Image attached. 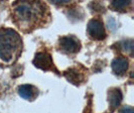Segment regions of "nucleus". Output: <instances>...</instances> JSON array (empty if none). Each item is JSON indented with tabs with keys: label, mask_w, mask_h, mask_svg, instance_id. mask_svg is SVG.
Masks as SVG:
<instances>
[{
	"label": "nucleus",
	"mask_w": 134,
	"mask_h": 113,
	"mask_svg": "<svg viewBox=\"0 0 134 113\" xmlns=\"http://www.w3.org/2000/svg\"><path fill=\"white\" fill-rule=\"evenodd\" d=\"M34 65L43 71H54L58 72L52 59V56L47 52H40L35 55L34 59Z\"/></svg>",
	"instance_id": "obj_5"
},
{
	"label": "nucleus",
	"mask_w": 134,
	"mask_h": 113,
	"mask_svg": "<svg viewBox=\"0 0 134 113\" xmlns=\"http://www.w3.org/2000/svg\"><path fill=\"white\" fill-rule=\"evenodd\" d=\"M14 23L22 31H31L49 21L47 4L40 1H16L12 4Z\"/></svg>",
	"instance_id": "obj_1"
},
{
	"label": "nucleus",
	"mask_w": 134,
	"mask_h": 113,
	"mask_svg": "<svg viewBox=\"0 0 134 113\" xmlns=\"http://www.w3.org/2000/svg\"><path fill=\"white\" fill-rule=\"evenodd\" d=\"M128 60L124 57H118L116 58L112 64H111V67H112V70L116 75L118 76H122L126 73L128 69Z\"/></svg>",
	"instance_id": "obj_9"
},
{
	"label": "nucleus",
	"mask_w": 134,
	"mask_h": 113,
	"mask_svg": "<svg viewBox=\"0 0 134 113\" xmlns=\"http://www.w3.org/2000/svg\"><path fill=\"white\" fill-rule=\"evenodd\" d=\"M22 52V40L11 28H0V61L5 64L14 63Z\"/></svg>",
	"instance_id": "obj_2"
},
{
	"label": "nucleus",
	"mask_w": 134,
	"mask_h": 113,
	"mask_svg": "<svg viewBox=\"0 0 134 113\" xmlns=\"http://www.w3.org/2000/svg\"><path fill=\"white\" fill-rule=\"evenodd\" d=\"M108 101H109V108L110 111H114L117 107L120 105L122 101V93L118 88H112L108 91Z\"/></svg>",
	"instance_id": "obj_7"
},
{
	"label": "nucleus",
	"mask_w": 134,
	"mask_h": 113,
	"mask_svg": "<svg viewBox=\"0 0 134 113\" xmlns=\"http://www.w3.org/2000/svg\"><path fill=\"white\" fill-rule=\"evenodd\" d=\"M18 94L25 100H34L38 95V90L32 85H21L18 87Z\"/></svg>",
	"instance_id": "obj_8"
},
{
	"label": "nucleus",
	"mask_w": 134,
	"mask_h": 113,
	"mask_svg": "<svg viewBox=\"0 0 134 113\" xmlns=\"http://www.w3.org/2000/svg\"><path fill=\"white\" fill-rule=\"evenodd\" d=\"M119 47H120L121 51L132 55V53H133V40H123L119 44Z\"/></svg>",
	"instance_id": "obj_11"
},
{
	"label": "nucleus",
	"mask_w": 134,
	"mask_h": 113,
	"mask_svg": "<svg viewBox=\"0 0 134 113\" xmlns=\"http://www.w3.org/2000/svg\"><path fill=\"white\" fill-rule=\"evenodd\" d=\"M131 3L132 2L130 0H115L110 3V6L116 11H125L131 5Z\"/></svg>",
	"instance_id": "obj_10"
},
{
	"label": "nucleus",
	"mask_w": 134,
	"mask_h": 113,
	"mask_svg": "<svg viewBox=\"0 0 134 113\" xmlns=\"http://www.w3.org/2000/svg\"><path fill=\"white\" fill-rule=\"evenodd\" d=\"M59 47L63 53H68V55H74L80 51L81 44L79 40H77L75 36L68 35V36H63L62 39H60Z\"/></svg>",
	"instance_id": "obj_4"
},
{
	"label": "nucleus",
	"mask_w": 134,
	"mask_h": 113,
	"mask_svg": "<svg viewBox=\"0 0 134 113\" xmlns=\"http://www.w3.org/2000/svg\"><path fill=\"white\" fill-rule=\"evenodd\" d=\"M118 113H134V111L131 106H123Z\"/></svg>",
	"instance_id": "obj_12"
},
{
	"label": "nucleus",
	"mask_w": 134,
	"mask_h": 113,
	"mask_svg": "<svg viewBox=\"0 0 134 113\" xmlns=\"http://www.w3.org/2000/svg\"><path fill=\"white\" fill-rule=\"evenodd\" d=\"M88 34L91 39L97 40H102L106 37V31L102 20L99 18H93L89 21L87 26Z\"/></svg>",
	"instance_id": "obj_3"
},
{
	"label": "nucleus",
	"mask_w": 134,
	"mask_h": 113,
	"mask_svg": "<svg viewBox=\"0 0 134 113\" xmlns=\"http://www.w3.org/2000/svg\"><path fill=\"white\" fill-rule=\"evenodd\" d=\"M86 72L87 70H85L83 67H73L68 69L67 71L64 73L65 77L67 78L69 82H71L74 85H80L82 84L85 78H86Z\"/></svg>",
	"instance_id": "obj_6"
}]
</instances>
